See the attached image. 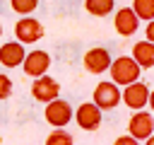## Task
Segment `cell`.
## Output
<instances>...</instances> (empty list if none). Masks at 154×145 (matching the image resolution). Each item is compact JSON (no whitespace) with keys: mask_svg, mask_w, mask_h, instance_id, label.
<instances>
[{"mask_svg":"<svg viewBox=\"0 0 154 145\" xmlns=\"http://www.w3.org/2000/svg\"><path fill=\"white\" fill-rule=\"evenodd\" d=\"M108 72H111V80H113L118 87H125V85L140 80L142 68H140V63H137L132 56H118V58H113Z\"/></svg>","mask_w":154,"mask_h":145,"instance_id":"1","label":"cell"},{"mask_svg":"<svg viewBox=\"0 0 154 145\" xmlns=\"http://www.w3.org/2000/svg\"><path fill=\"white\" fill-rule=\"evenodd\" d=\"M91 102H94L101 111H111V109H116V106L123 102V89H120L113 80H103V82H99V85L94 87Z\"/></svg>","mask_w":154,"mask_h":145,"instance_id":"2","label":"cell"},{"mask_svg":"<svg viewBox=\"0 0 154 145\" xmlns=\"http://www.w3.org/2000/svg\"><path fill=\"white\" fill-rule=\"evenodd\" d=\"M43 118L53 126V128H65L72 118H75V111H72V106H70V102H65V99H53V102H48L46 104V109H43Z\"/></svg>","mask_w":154,"mask_h":145,"instance_id":"3","label":"cell"},{"mask_svg":"<svg viewBox=\"0 0 154 145\" xmlns=\"http://www.w3.org/2000/svg\"><path fill=\"white\" fill-rule=\"evenodd\" d=\"M43 34H46L43 24H41L36 17H31V14L19 17V22L14 24V36H17V41H22V44H36V41L43 39Z\"/></svg>","mask_w":154,"mask_h":145,"instance_id":"4","label":"cell"},{"mask_svg":"<svg viewBox=\"0 0 154 145\" xmlns=\"http://www.w3.org/2000/svg\"><path fill=\"white\" fill-rule=\"evenodd\" d=\"M128 133L132 138H137L140 143L147 140L149 135H154V114L152 111H132L130 121H128Z\"/></svg>","mask_w":154,"mask_h":145,"instance_id":"5","label":"cell"},{"mask_svg":"<svg viewBox=\"0 0 154 145\" xmlns=\"http://www.w3.org/2000/svg\"><path fill=\"white\" fill-rule=\"evenodd\" d=\"M31 97L41 104H48L53 99L60 97V82L53 80L51 75H41V77H34V85H31Z\"/></svg>","mask_w":154,"mask_h":145,"instance_id":"6","label":"cell"},{"mask_svg":"<svg viewBox=\"0 0 154 145\" xmlns=\"http://www.w3.org/2000/svg\"><path fill=\"white\" fill-rule=\"evenodd\" d=\"M147 102H149V87H147V82L135 80V82H130V85L123 87V104L128 109L140 111V109L147 106Z\"/></svg>","mask_w":154,"mask_h":145,"instance_id":"7","label":"cell"},{"mask_svg":"<svg viewBox=\"0 0 154 145\" xmlns=\"http://www.w3.org/2000/svg\"><path fill=\"white\" fill-rule=\"evenodd\" d=\"M82 63H84V70H87V72L101 75V72H106V70L111 68L113 58H111V53H108L103 46H94V48H89V51L84 53Z\"/></svg>","mask_w":154,"mask_h":145,"instance_id":"8","label":"cell"},{"mask_svg":"<svg viewBox=\"0 0 154 145\" xmlns=\"http://www.w3.org/2000/svg\"><path fill=\"white\" fill-rule=\"evenodd\" d=\"M51 68V53L48 51H26V58L22 63V70L24 75L29 77H41L46 75Z\"/></svg>","mask_w":154,"mask_h":145,"instance_id":"9","label":"cell"},{"mask_svg":"<svg viewBox=\"0 0 154 145\" xmlns=\"http://www.w3.org/2000/svg\"><path fill=\"white\" fill-rule=\"evenodd\" d=\"M75 121L82 130H96L101 126V109L94 102H84L75 109Z\"/></svg>","mask_w":154,"mask_h":145,"instance_id":"10","label":"cell"},{"mask_svg":"<svg viewBox=\"0 0 154 145\" xmlns=\"http://www.w3.org/2000/svg\"><path fill=\"white\" fill-rule=\"evenodd\" d=\"M26 58V51H24V44L22 41H7L0 46V65L2 68H19Z\"/></svg>","mask_w":154,"mask_h":145,"instance_id":"11","label":"cell"},{"mask_svg":"<svg viewBox=\"0 0 154 145\" xmlns=\"http://www.w3.org/2000/svg\"><path fill=\"white\" fill-rule=\"evenodd\" d=\"M113 27H116V31L120 36H132L137 31V27H140V17L135 14L132 7H120L116 12V17H113Z\"/></svg>","mask_w":154,"mask_h":145,"instance_id":"12","label":"cell"},{"mask_svg":"<svg viewBox=\"0 0 154 145\" xmlns=\"http://www.w3.org/2000/svg\"><path fill=\"white\" fill-rule=\"evenodd\" d=\"M132 58L140 63V68L142 70H149V68H154V41H137L135 46H132Z\"/></svg>","mask_w":154,"mask_h":145,"instance_id":"13","label":"cell"},{"mask_svg":"<svg viewBox=\"0 0 154 145\" xmlns=\"http://www.w3.org/2000/svg\"><path fill=\"white\" fill-rule=\"evenodd\" d=\"M84 10L94 17H106L116 10V2L113 0H84Z\"/></svg>","mask_w":154,"mask_h":145,"instance_id":"14","label":"cell"},{"mask_svg":"<svg viewBox=\"0 0 154 145\" xmlns=\"http://www.w3.org/2000/svg\"><path fill=\"white\" fill-rule=\"evenodd\" d=\"M130 7H132L135 14L140 17V22H149V19H154V0H132Z\"/></svg>","mask_w":154,"mask_h":145,"instance_id":"15","label":"cell"},{"mask_svg":"<svg viewBox=\"0 0 154 145\" xmlns=\"http://www.w3.org/2000/svg\"><path fill=\"white\" fill-rule=\"evenodd\" d=\"M75 140H72V135L65 130V128H55V130H51V135L46 138V145H72Z\"/></svg>","mask_w":154,"mask_h":145,"instance_id":"16","label":"cell"},{"mask_svg":"<svg viewBox=\"0 0 154 145\" xmlns=\"http://www.w3.org/2000/svg\"><path fill=\"white\" fill-rule=\"evenodd\" d=\"M10 7H12V12L24 17V14H31L38 7V0H10Z\"/></svg>","mask_w":154,"mask_h":145,"instance_id":"17","label":"cell"},{"mask_svg":"<svg viewBox=\"0 0 154 145\" xmlns=\"http://www.w3.org/2000/svg\"><path fill=\"white\" fill-rule=\"evenodd\" d=\"M10 94H12V80H10L5 72H0V102L7 99Z\"/></svg>","mask_w":154,"mask_h":145,"instance_id":"18","label":"cell"},{"mask_svg":"<svg viewBox=\"0 0 154 145\" xmlns=\"http://www.w3.org/2000/svg\"><path fill=\"white\" fill-rule=\"evenodd\" d=\"M113 145H140V140H137V138H132L130 133H125V135L116 138V140H113Z\"/></svg>","mask_w":154,"mask_h":145,"instance_id":"19","label":"cell"},{"mask_svg":"<svg viewBox=\"0 0 154 145\" xmlns=\"http://www.w3.org/2000/svg\"><path fill=\"white\" fill-rule=\"evenodd\" d=\"M144 39L147 41H154V19L147 22V29H144Z\"/></svg>","mask_w":154,"mask_h":145,"instance_id":"20","label":"cell"},{"mask_svg":"<svg viewBox=\"0 0 154 145\" xmlns=\"http://www.w3.org/2000/svg\"><path fill=\"white\" fill-rule=\"evenodd\" d=\"M147 106H149V109H154V94H152V92H149V102H147Z\"/></svg>","mask_w":154,"mask_h":145,"instance_id":"21","label":"cell"},{"mask_svg":"<svg viewBox=\"0 0 154 145\" xmlns=\"http://www.w3.org/2000/svg\"><path fill=\"white\" fill-rule=\"evenodd\" d=\"M142 143H144V145H154V135H149V138H147V140H142Z\"/></svg>","mask_w":154,"mask_h":145,"instance_id":"22","label":"cell"},{"mask_svg":"<svg viewBox=\"0 0 154 145\" xmlns=\"http://www.w3.org/2000/svg\"><path fill=\"white\" fill-rule=\"evenodd\" d=\"M0 36H2V22H0Z\"/></svg>","mask_w":154,"mask_h":145,"instance_id":"23","label":"cell"},{"mask_svg":"<svg viewBox=\"0 0 154 145\" xmlns=\"http://www.w3.org/2000/svg\"><path fill=\"white\" fill-rule=\"evenodd\" d=\"M0 143H2V138H0Z\"/></svg>","mask_w":154,"mask_h":145,"instance_id":"24","label":"cell"}]
</instances>
